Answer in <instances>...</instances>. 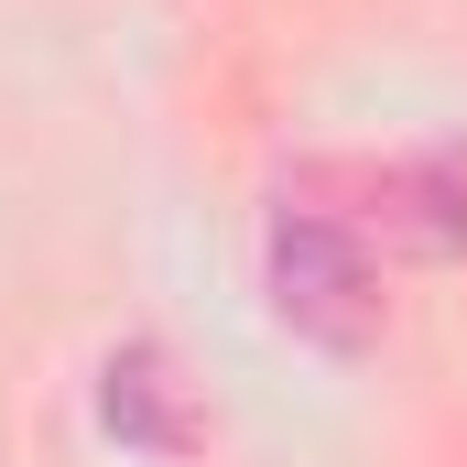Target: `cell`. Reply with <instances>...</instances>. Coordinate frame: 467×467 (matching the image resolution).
I'll return each mask as SVG.
<instances>
[{
	"label": "cell",
	"mask_w": 467,
	"mask_h": 467,
	"mask_svg": "<svg viewBox=\"0 0 467 467\" xmlns=\"http://www.w3.org/2000/svg\"><path fill=\"white\" fill-rule=\"evenodd\" d=\"M369 185V229L413 261H457L467 250V174L446 163H391V174H358Z\"/></svg>",
	"instance_id": "cell-2"
},
{
	"label": "cell",
	"mask_w": 467,
	"mask_h": 467,
	"mask_svg": "<svg viewBox=\"0 0 467 467\" xmlns=\"http://www.w3.org/2000/svg\"><path fill=\"white\" fill-rule=\"evenodd\" d=\"M261 294H272V316L294 327V337H316V348L358 358L380 337V272H369V239L348 218H327V207H283L272 239H261Z\"/></svg>",
	"instance_id": "cell-1"
},
{
	"label": "cell",
	"mask_w": 467,
	"mask_h": 467,
	"mask_svg": "<svg viewBox=\"0 0 467 467\" xmlns=\"http://www.w3.org/2000/svg\"><path fill=\"white\" fill-rule=\"evenodd\" d=\"M99 413H109V435L152 446V457H174V446H185V424L163 413V348H119V358H109V391H99Z\"/></svg>",
	"instance_id": "cell-3"
}]
</instances>
